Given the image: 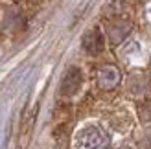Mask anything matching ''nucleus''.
Returning a JSON list of instances; mask_svg holds the SVG:
<instances>
[{
    "label": "nucleus",
    "instance_id": "6e6552de",
    "mask_svg": "<svg viewBox=\"0 0 151 149\" xmlns=\"http://www.w3.org/2000/svg\"><path fill=\"white\" fill-rule=\"evenodd\" d=\"M144 15H146V20H147V24L151 26V0L146 4V9H144Z\"/></svg>",
    "mask_w": 151,
    "mask_h": 149
},
{
    "label": "nucleus",
    "instance_id": "7ed1b4c3",
    "mask_svg": "<svg viewBox=\"0 0 151 149\" xmlns=\"http://www.w3.org/2000/svg\"><path fill=\"white\" fill-rule=\"evenodd\" d=\"M81 46H83V50H85L87 54H90V55L100 54V52L103 50V46H105V39H103L101 29H100V28H92V29H88V32L83 35Z\"/></svg>",
    "mask_w": 151,
    "mask_h": 149
},
{
    "label": "nucleus",
    "instance_id": "f257e3e1",
    "mask_svg": "<svg viewBox=\"0 0 151 149\" xmlns=\"http://www.w3.org/2000/svg\"><path fill=\"white\" fill-rule=\"evenodd\" d=\"M109 145V135L100 125H87L74 136V149H105Z\"/></svg>",
    "mask_w": 151,
    "mask_h": 149
},
{
    "label": "nucleus",
    "instance_id": "f03ea898",
    "mask_svg": "<svg viewBox=\"0 0 151 149\" xmlns=\"http://www.w3.org/2000/svg\"><path fill=\"white\" fill-rule=\"evenodd\" d=\"M81 83H83L81 70L78 66H70L61 79V94L66 96V98H70V96H74L81 88Z\"/></svg>",
    "mask_w": 151,
    "mask_h": 149
},
{
    "label": "nucleus",
    "instance_id": "423d86ee",
    "mask_svg": "<svg viewBox=\"0 0 151 149\" xmlns=\"http://www.w3.org/2000/svg\"><path fill=\"white\" fill-rule=\"evenodd\" d=\"M124 57L127 59V61H140L142 59V46L138 42H131L127 44V46L124 48Z\"/></svg>",
    "mask_w": 151,
    "mask_h": 149
},
{
    "label": "nucleus",
    "instance_id": "1a4fd4ad",
    "mask_svg": "<svg viewBox=\"0 0 151 149\" xmlns=\"http://www.w3.org/2000/svg\"><path fill=\"white\" fill-rule=\"evenodd\" d=\"M120 149H133V147H131V145H122Z\"/></svg>",
    "mask_w": 151,
    "mask_h": 149
},
{
    "label": "nucleus",
    "instance_id": "20e7f679",
    "mask_svg": "<svg viewBox=\"0 0 151 149\" xmlns=\"http://www.w3.org/2000/svg\"><path fill=\"white\" fill-rule=\"evenodd\" d=\"M120 70L112 64H107V66H101L98 70V76H96V81H98V87L103 88V90H111L114 88L118 83H120Z\"/></svg>",
    "mask_w": 151,
    "mask_h": 149
},
{
    "label": "nucleus",
    "instance_id": "0eeeda50",
    "mask_svg": "<svg viewBox=\"0 0 151 149\" xmlns=\"http://www.w3.org/2000/svg\"><path fill=\"white\" fill-rule=\"evenodd\" d=\"M140 116L144 120H151V101H146L144 105L140 107Z\"/></svg>",
    "mask_w": 151,
    "mask_h": 149
},
{
    "label": "nucleus",
    "instance_id": "39448f33",
    "mask_svg": "<svg viewBox=\"0 0 151 149\" xmlns=\"http://www.w3.org/2000/svg\"><path fill=\"white\" fill-rule=\"evenodd\" d=\"M129 32H131V24L127 20H114L109 24V37L114 44L122 42Z\"/></svg>",
    "mask_w": 151,
    "mask_h": 149
}]
</instances>
